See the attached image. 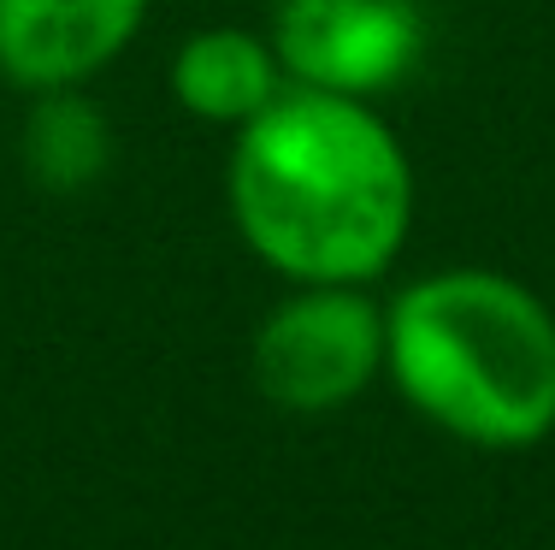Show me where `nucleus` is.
<instances>
[{"instance_id":"4","label":"nucleus","mask_w":555,"mask_h":550,"mask_svg":"<svg viewBox=\"0 0 555 550\" xmlns=\"http://www.w3.org/2000/svg\"><path fill=\"white\" fill-rule=\"evenodd\" d=\"M426 0H278L272 48L289 84L390 95L426 60Z\"/></svg>"},{"instance_id":"3","label":"nucleus","mask_w":555,"mask_h":550,"mask_svg":"<svg viewBox=\"0 0 555 550\" xmlns=\"http://www.w3.org/2000/svg\"><path fill=\"white\" fill-rule=\"evenodd\" d=\"M248 367L272 409L337 414L385 373V308L366 284H296L260 320Z\"/></svg>"},{"instance_id":"5","label":"nucleus","mask_w":555,"mask_h":550,"mask_svg":"<svg viewBox=\"0 0 555 550\" xmlns=\"http://www.w3.org/2000/svg\"><path fill=\"white\" fill-rule=\"evenodd\" d=\"M149 0H0V77L24 95L83 89L137 42Z\"/></svg>"},{"instance_id":"2","label":"nucleus","mask_w":555,"mask_h":550,"mask_svg":"<svg viewBox=\"0 0 555 550\" xmlns=\"http://www.w3.org/2000/svg\"><path fill=\"white\" fill-rule=\"evenodd\" d=\"M385 373L414 414L473 450L555 432V308L496 267H443L385 303Z\"/></svg>"},{"instance_id":"1","label":"nucleus","mask_w":555,"mask_h":550,"mask_svg":"<svg viewBox=\"0 0 555 550\" xmlns=\"http://www.w3.org/2000/svg\"><path fill=\"white\" fill-rule=\"evenodd\" d=\"M224 195L260 267L289 284H373L414 231V161L361 95L289 84L236 130Z\"/></svg>"},{"instance_id":"7","label":"nucleus","mask_w":555,"mask_h":550,"mask_svg":"<svg viewBox=\"0 0 555 550\" xmlns=\"http://www.w3.org/2000/svg\"><path fill=\"white\" fill-rule=\"evenodd\" d=\"M118 154L113 119L83 89H42L30 95V113L18 125V161L24 178L42 195H83L107 178Z\"/></svg>"},{"instance_id":"6","label":"nucleus","mask_w":555,"mask_h":550,"mask_svg":"<svg viewBox=\"0 0 555 550\" xmlns=\"http://www.w3.org/2000/svg\"><path fill=\"white\" fill-rule=\"evenodd\" d=\"M284 89H289V72L278 60L272 36L236 30V24L195 30L171 54V95H178V107L219 130H243L248 119H260Z\"/></svg>"}]
</instances>
